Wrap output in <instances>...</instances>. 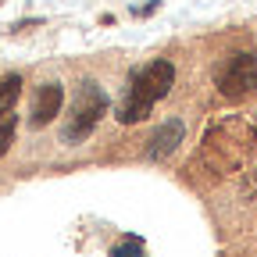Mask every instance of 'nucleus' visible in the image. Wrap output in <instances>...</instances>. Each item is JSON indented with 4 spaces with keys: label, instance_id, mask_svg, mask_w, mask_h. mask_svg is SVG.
<instances>
[{
    "label": "nucleus",
    "instance_id": "obj_3",
    "mask_svg": "<svg viewBox=\"0 0 257 257\" xmlns=\"http://www.w3.org/2000/svg\"><path fill=\"white\" fill-rule=\"evenodd\" d=\"M104 111H107V93L96 86V82H82L75 104H72V114H68V121H64V128H61L64 143L86 140L93 128H96V121H100Z\"/></svg>",
    "mask_w": 257,
    "mask_h": 257
},
{
    "label": "nucleus",
    "instance_id": "obj_1",
    "mask_svg": "<svg viewBox=\"0 0 257 257\" xmlns=\"http://www.w3.org/2000/svg\"><path fill=\"white\" fill-rule=\"evenodd\" d=\"M172 82H175L172 61H154V64H147L143 72H136L133 82H128V89H125L121 107H118V121H125V125L143 121L161 96H168Z\"/></svg>",
    "mask_w": 257,
    "mask_h": 257
},
{
    "label": "nucleus",
    "instance_id": "obj_4",
    "mask_svg": "<svg viewBox=\"0 0 257 257\" xmlns=\"http://www.w3.org/2000/svg\"><path fill=\"white\" fill-rule=\"evenodd\" d=\"M218 89L229 100H243L257 89V54H232L218 72Z\"/></svg>",
    "mask_w": 257,
    "mask_h": 257
},
{
    "label": "nucleus",
    "instance_id": "obj_5",
    "mask_svg": "<svg viewBox=\"0 0 257 257\" xmlns=\"http://www.w3.org/2000/svg\"><path fill=\"white\" fill-rule=\"evenodd\" d=\"M61 104H64V89L57 82H47L36 89V100H32V114H29V125L32 128H43L50 125L57 114H61Z\"/></svg>",
    "mask_w": 257,
    "mask_h": 257
},
{
    "label": "nucleus",
    "instance_id": "obj_7",
    "mask_svg": "<svg viewBox=\"0 0 257 257\" xmlns=\"http://www.w3.org/2000/svg\"><path fill=\"white\" fill-rule=\"evenodd\" d=\"M18 93H22V79H18V75H8V79H0V118H4V114L15 107Z\"/></svg>",
    "mask_w": 257,
    "mask_h": 257
},
{
    "label": "nucleus",
    "instance_id": "obj_8",
    "mask_svg": "<svg viewBox=\"0 0 257 257\" xmlns=\"http://www.w3.org/2000/svg\"><path fill=\"white\" fill-rule=\"evenodd\" d=\"M11 143H15V121L8 118L4 125H0V157L8 154V147H11Z\"/></svg>",
    "mask_w": 257,
    "mask_h": 257
},
{
    "label": "nucleus",
    "instance_id": "obj_6",
    "mask_svg": "<svg viewBox=\"0 0 257 257\" xmlns=\"http://www.w3.org/2000/svg\"><path fill=\"white\" fill-rule=\"evenodd\" d=\"M182 136H186V125H182L179 118L165 121V125H161L157 133L150 136V143H147V157H150V161H165L168 154H175V147L182 143Z\"/></svg>",
    "mask_w": 257,
    "mask_h": 257
},
{
    "label": "nucleus",
    "instance_id": "obj_2",
    "mask_svg": "<svg viewBox=\"0 0 257 257\" xmlns=\"http://www.w3.org/2000/svg\"><path fill=\"white\" fill-rule=\"evenodd\" d=\"M253 143H257V133H253L246 121H239V118L221 121V125H214L211 133H207L204 150H200V161H207L211 172H214V179H218L225 172L239 168L243 157L253 150Z\"/></svg>",
    "mask_w": 257,
    "mask_h": 257
}]
</instances>
